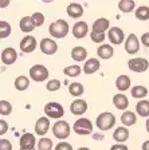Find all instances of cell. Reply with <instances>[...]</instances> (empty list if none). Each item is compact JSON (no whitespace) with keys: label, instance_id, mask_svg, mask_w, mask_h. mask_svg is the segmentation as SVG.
<instances>
[{"label":"cell","instance_id":"b9f144b4","mask_svg":"<svg viewBox=\"0 0 149 150\" xmlns=\"http://www.w3.org/2000/svg\"><path fill=\"white\" fill-rule=\"evenodd\" d=\"M141 43L144 44V47H148L149 48V32H146V34H144L141 36Z\"/></svg>","mask_w":149,"mask_h":150},{"label":"cell","instance_id":"4fadbf2b","mask_svg":"<svg viewBox=\"0 0 149 150\" xmlns=\"http://www.w3.org/2000/svg\"><path fill=\"white\" fill-rule=\"evenodd\" d=\"M16 59H18V54L12 47H7L1 51V62L4 64H12L16 62Z\"/></svg>","mask_w":149,"mask_h":150},{"label":"cell","instance_id":"484cf974","mask_svg":"<svg viewBox=\"0 0 149 150\" xmlns=\"http://www.w3.org/2000/svg\"><path fill=\"white\" fill-rule=\"evenodd\" d=\"M136 111L140 117H144V118L149 117V100H145V99L140 100L136 105Z\"/></svg>","mask_w":149,"mask_h":150},{"label":"cell","instance_id":"9a60e30c","mask_svg":"<svg viewBox=\"0 0 149 150\" xmlns=\"http://www.w3.org/2000/svg\"><path fill=\"white\" fill-rule=\"evenodd\" d=\"M50 129V121L47 117H41L35 123V133L38 135H44Z\"/></svg>","mask_w":149,"mask_h":150},{"label":"cell","instance_id":"d590c367","mask_svg":"<svg viewBox=\"0 0 149 150\" xmlns=\"http://www.w3.org/2000/svg\"><path fill=\"white\" fill-rule=\"evenodd\" d=\"M53 149V141L48 138H41L38 142V150H51Z\"/></svg>","mask_w":149,"mask_h":150},{"label":"cell","instance_id":"ee69618b","mask_svg":"<svg viewBox=\"0 0 149 150\" xmlns=\"http://www.w3.org/2000/svg\"><path fill=\"white\" fill-rule=\"evenodd\" d=\"M110 150H128V146L124 144H115L110 147Z\"/></svg>","mask_w":149,"mask_h":150},{"label":"cell","instance_id":"30bf717a","mask_svg":"<svg viewBox=\"0 0 149 150\" xmlns=\"http://www.w3.org/2000/svg\"><path fill=\"white\" fill-rule=\"evenodd\" d=\"M19 47H20V50L26 54L32 52V51L36 48V39H35L34 36H31V35H27V36H24L22 39Z\"/></svg>","mask_w":149,"mask_h":150},{"label":"cell","instance_id":"603a6c76","mask_svg":"<svg viewBox=\"0 0 149 150\" xmlns=\"http://www.w3.org/2000/svg\"><path fill=\"white\" fill-rule=\"evenodd\" d=\"M19 25H20V30H22L23 32H31L32 30L36 27V25H35V22L32 20L31 16H24V18H22Z\"/></svg>","mask_w":149,"mask_h":150},{"label":"cell","instance_id":"d4e9b609","mask_svg":"<svg viewBox=\"0 0 149 150\" xmlns=\"http://www.w3.org/2000/svg\"><path fill=\"white\" fill-rule=\"evenodd\" d=\"M113 138H114V141H117L118 144H122L129 138V130L126 127H117L114 134H113Z\"/></svg>","mask_w":149,"mask_h":150},{"label":"cell","instance_id":"52a82bcc","mask_svg":"<svg viewBox=\"0 0 149 150\" xmlns=\"http://www.w3.org/2000/svg\"><path fill=\"white\" fill-rule=\"evenodd\" d=\"M129 70L133 72H145L149 67V62L144 58H134L128 62Z\"/></svg>","mask_w":149,"mask_h":150},{"label":"cell","instance_id":"1f68e13d","mask_svg":"<svg viewBox=\"0 0 149 150\" xmlns=\"http://www.w3.org/2000/svg\"><path fill=\"white\" fill-rule=\"evenodd\" d=\"M136 18L138 20H148L149 19V7L146 6H141L136 9V12H134Z\"/></svg>","mask_w":149,"mask_h":150},{"label":"cell","instance_id":"44dd1931","mask_svg":"<svg viewBox=\"0 0 149 150\" xmlns=\"http://www.w3.org/2000/svg\"><path fill=\"white\" fill-rule=\"evenodd\" d=\"M97 54L101 59H110L114 54V50H113V47L110 44H102V46L98 47V50H97Z\"/></svg>","mask_w":149,"mask_h":150},{"label":"cell","instance_id":"2e32d148","mask_svg":"<svg viewBox=\"0 0 149 150\" xmlns=\"http://www.w3.org/2000/svg\"><path fill=\"white\" fill-rule=\"evenodd\" d=\"M99 66H101V63H99L98 59H96V58H90V59H87L86 63L83 64V72L87 74V75H91V74H94V72L98 71Z\"/></svg>","mask_w":149,"mask_h":150},{"label":"cell","instance_id":"ba28073f","mask_svg":"<svg viewBox=\"0 0 149 150\" xmlns=\"http://www.w3.org/2000/svg\"><path fill=\"white\" fill-rule=\"evenodd\" d=\"M41 51L46 55H54V54L58 51V44L55 40L53 39H48V38H44L41 42Z\"/></svg>","mask_w":149,"mask_h":150},{"label":"cell","instance_id":"83f0119b","mask_svg":"<svg viewBox=\"0 0 149 150\" xmlns=\"http://www.w3.org/2000/svg\"><path fill=\"white\" fill-rule=\"evenodd\" d=\"M137 121V117L134 112L132 111H124V114L121 115V122L124 123V126H133Z\"/></svg>","mask_w":149,"mask_h":150},{"label":"cell","instance_id":"5bb4252c","mask_svg":"<svg viewBox=\"0 0 149 150\" xmlns=\"http://www.w3.org/2000/svg\"><path fill=\"white\" fill-rule=\"evenodd\" d=\"M89 32V25L86 22H77L73 27V35H74L77 39H82L85 38Z\"/></svg>","mask_w":149,"mask_h":150},{"label":"cell","instance_id":"7dc6e473","mask_svg":"<svg viewBox=\"0 0 149 150\" xmlns=\"http://www.w3.org/2000/svg\"><path fill=\"white\" fill-rule=\"evenodd\" d=\"M4 6H8V1H6V3H4V1H1V7H4Z\"/></svg>","mask_w":149,"mask_h":150},{"label":"cell","instance_id":"836d02e7","mask_svg":"<svg viewBox=\"0 0 149 150\" xmlns=\"http://www.w3.org/2000/svg\"><path fill=\"white\" fill-rule=\"evenodd\" d=\"M9 34H11V25L7 22L1 20V22H0V38H1V39H6V38L9 36Z\"/></svg>","mask_w":149,"mask_h":150},{"label":"cell","instance_id":"d6a6232c","mask_svg":"<svg viewBox=\"0 0 149 150\" xmlns=\"http://www.w3.org/2000/svg\"><path fill=\"white\" fill-rule=\"evenodd\" d=\"M63 74L66 76H78V75L81 74V67L78 64H74V66H68L63 70Z\"/></svg>","mask_w":149,"mask_h":150},{"label":"cell","instance_id":"7a4b0ae2","mask_svg":"<svg viewBox=\"0 0 149 150\" xmlns=\"http://www.w3.org/2000/svg\"><path fill=\"white\" fill-rule=\"evenodd\" d=\"M114 123H115L114 114H112V112H109V111L101 112L97 117V121H96V125L99 130H110L114 126Z\"/></svg>","mask_w":149,"mask_h":150},{"label":"cell","instance_id":"f6af8a7d","mask_svg":"<svg viewBox=\"0 0 149 150\" xmlns=\"http://www.w3.org/2000/svg\"><path fill=\"white\" fill-rule=\"evenodd\" d=\"M143 150H149V141H145L143 144Z\"/></svg>","mask_w":149,"mask_h":150},{"label":"cell","instance_id":"5b68a950","mask_svg":"<svg viewBox=\"0 0 149 150\" xmlns=\"http://www.w3.org/2000/svg\"><path fill=\"white\" fill-rule=\"evenodd\" d=\"M53 134L58 139H66L70 135V125L66 121H56L53 126Z\"/></svg>","mask_w":149,"mask_h":150},{"label":"cell","instance_id":"e575fe53","mask_svg":"<svg viewBox=\"0 0 149 150\" xmlns=\"http://www.w3.org/2000/svg\"><path fill=\"white\" fill-rule=\"evenodd\" d=\"M11 112H12L11 103L7 102V100H0V114L3 117H6V115H9Z\"/></svg>","mask_w":149,"mask_h":150},{"label":"cell","instance_id":"ab89813d","mask_svg":"<svg viewBox=\"0 0 149 150\" xmlns=\"http://www.w3.org/2000/svg\"><path fill=\"white\" fill-rule=\"evenodd\" d=\"M0 150H12V145L8 139H4L1 138L0 139Z\"/></svg>","mask_w":149,"mask_h":150},{"label":"cell","instance_id":"ac0fdd59","mask_svg":"<svg viewBox=\"0 0 149 150\" xmlns=\"http://www.w3.org/2000/svg\"><path fill=\"white\" fill-rule=\"evenodd\" d=\"M110 27V22L105 18H99L93 23V31L98 32V34H105L106 30H109Z\"/></svg>","mask_w":149,"mask_h":150},{"label":"cell","instance_id":"f1b7e54d","mask_svg":"<svg viewBox=\"0 0 149 150\" xmlns=\"http://www.w3.org/2000/svg\"><path fill=\"white\" fill-rule=\"evenodd\" d=\"M28 86H30V79L27 78V76H24V75H20V76H18V78L15 79V88L19 91H24L28 88Z\"/></svg>","mask_w":149,"mask_h":150},{"label":"cell","instance_id":"bcb514c9","mask_svg":"<svg viewBox=\"0 0 149 150\" xmlns=\"http://www.w3.org/2000/svg\"><path fill=\"white\" fill-rule=\"evenodd\" d=\"M145 127H146V131L149 133V118L146 119V125H145Z\"/></svg>","mask_w":149,"mask_h":150},{"label":"cell","instance_id":"74e56055","mask_svg":"<svg viewBox=\"0 0 149 150\" xmlns=\"http://www.w3.org/2000/svg\"><path fill=\"white\" fill-rule=\"evenodd\" d=\"M32 20L35 22V25L36 27H41V25H43V23H44V15L42 12H35V13H32Z\"/></svg>","mask_w":149,"mask_h":150},{"label":"cell","instance_id":"60d3db41","mask_svg":"<svg viewBox=\"0 0 149 150\" xmlns=\"http://www.w3.org/2000/svg\"><path fill=\"white\" fill-rule=\"evenodd\" d=\"M55 150H73V146L70 144H67V142H59L58 145L55 146Z\"/></svg>","mask_w":149,"mask_h":150},{"label":"cell","instance_id":"8992f818","mask_svg":"<svg viewBox=\"0 0 149 150\" xmlns=\"http://www.w3.org/2000/svg\"><path fill=\"white\" fill-rule=\"evenodd\" d=\"M30 78L35 82H44L48 78V70L43 64H35L30 69Z\"/></svg>","mask_w":149,"mask_h":150},{"label":"cell","instance_id":"e0dca14e","mask_svg":"<svg viewBox=\"0 0 149 150\" xmlns=\"http://www.w3.org/2000/svg\"><path fill=\"white\" fill-rule=\"evenodd\" d=\"M35 135L31 133H26L20 138V149H35Z\"/></svg>","mask_w":149,"mask_h":150},{"label":"cell","instance_id":"277c9868","mask_svg":"<svg viewBox=\"0 0 149 150\" xmlns=\"http://www.w3.org/2000/svg\"><path fill=\"white\" fill-rule=\"evenodd\" d=\"M44 114H46L47 118L59 119V118H62L63 114H65V109L58 102H48L44 106Z\"/></svg>","mask_w":149,"mask_h":150},{"label":"cell","instance_id":"6da1fadb","mask_svg":"<svg viewBox=\"0 0 149 150\" xmlns=\"http://www.w3.org/2000/svg\"><path fill=\"white\" fill-rule=\"evenodd\" d=\"M68 30H70L68 23L66 22V20H63V19H59V20L53 22L48 27L50 35L53 38H55V39H62V38H65L66 35L68 34Z\"/></svg>","mask_w":149,"mask_h":150},{"label":"cell","instance_id":"7bdbcfd3","mask_svg":"<svg viewBox=\"0 0 149 150\" xmlns=\"http://www.w3.org/2000/svg\"><path fill=\"white\" fill-rule=\"evenodd\" d=\"M0 126H1V129H0V134L4 135V133L8 130V125H7V122L4 121V119H1V121H0Z\"/></svg>","mask_w":149,"mask_h":150},{"label":"cell","instance_id":"4dcf8cb0","mask_svg":"<svg viewBox=\"0 0 149 150\" xmlns=\"http://www.w3.org/2000/svg\"><path fill=\"white\" fill-rule=\"evenodd\" d=\"M68 93L71 94L73 97H81L83 94V86L78 82H74V83H70L68 86Z\"/></svg>","mask_w":149,"mask_h":150},{"label":"cell","instance_id":"4316f807","mask_svg":"<svg viewBox=\"0 0 149 150\" xmlns=\"http://www.w3.org/2000/svg\"><path fill=\"white\" fill-rule=\"evenodd\" d=\"M134 7H136L134 0H121V1H118V8H120L121 12L129 13L134 9Z\"/></svg>","mask_w":149,"mask_h":150},{"label":"cell","instance_id":"cb8c5ba5","mask_svg":"<svg viewBox=\"0 0 149 150\" xmlns=\"http://www.w3.org/2000/svg\"><path fill=\"white\" fill-rule=\"evenodd\" d=\"M115 87L120 91H125L130 87V78L128 75H120L115 79Z\"/></svg>","mask_w":149,"mask_h":150},{"label":"cell","instance_id":"681fc988","mask_svg":"<svg viewBox=\"0 0 149 150\" xmlns=\"http://www.w3.org/2000/svg\"><path fill=\"white\" fill-rule=\"evenodd\" d=\"M20 150H35V149H20Z\"/></svg>","mask_w":149,"mask_h":150},{"label":"cell","instance_id":"7c38bea8","mask_svg":"<svg viewBox=\"0 0 149 150\" xmlns=\"http://www.w3.org/2000/svg\"><path fill=\"white\" fill-rule=\"evenodd\" d=\"M70 111L74 115H82L87 111V103L83 99H75L74 102L70 105Z\"/></svg>","mask_w":149,"mask_h":150},{"label":"cell","instance_id":"8fae6325","mask_svg":"<svg viewBox=\"0 0 149 150\" xmlns=\"http://www.w3.org/2000/svg\"><path fill=\"white\" fill-rule=\"evenodd\" d=\"M109 40L112 42L113 44H121L122 42H124V31H122L120 27H112L110 30H109Z\"/></svg>","mask_w":149,"mask_h":150},{"label":"cell","instance_id":"9c48e42d","mask_svg":"<svg viewBox=\"0 0 149 150\" xmlns=\"http://www.w3.org/2000/svg\"><path fill=\"white\" fill-rule=\"evenodd\" d=\"M140 50V42L137 39V36L134 34H130L126 38V42H125V51L128 54H136Z\"/></svg>","mask_w":149,"mask_h":150},{"label":"cell","instance_id":"f546056e","mask_svg":"<svg viewBox=\"0 0 149 150\" xmlns=\"http://www.w3.org/2000/svg\"><path fill=\"white\" fill-rule=\"evenodd\" d=\"M130 93H132V97H133V98L141 99V98H144L145 95H148V88H146L145 86L137 84V86H134V87L132 88Z\"/></svg>","mask_w":149,"mask_h":150},{"label":"cell","instance_id":"f35d334b","mask_svg":"<svg viewBox=\"0 0 149 150\" xmlns=\"http://www.w3.org/2000/svg\"><path fill=\"white\" fill-rule=\"evenodd\" d=\"M90 36H91V40L96 42V43H101V42L105 40V34H98V32L91 31Z\"/></svg>","mask_w":149,"mask_h":150},{"label":"cell","instance_id":"7402d4cb","mask_svg":"<svg viewBox=\"0 0 149 150\" xmlns=\"http://www.w3.org/2000/svg\"><path fill=\"white\" fill-rule=\"evenodd\" d=\"M86 56H87V51L85 47L78 46V47H74L71 50V58L75 62H83V60L86 59Z\"/></svg>","mask_w":149,"mask_h":150},{"label":"cell","instance_id":"8d00e7d4","mask_svg":"<svg viewBox=\"0 0 149 150\" xmlns=\"http://www.w3.org/2000/svg\"><path fill=\"white\" fill-rule=\"evenodd\" d=\"M61 82L58 81V79H51V81H48V83L46 84V88H47V91H58L59 88H61Z\"/></svg>","mask_w":149,"mask_h":150},{"label":"cell","instance_id":"ffe728a7","mask_svg":"<svg viewBox=\"0 0 149 150\" xmlns=\"http://www.w3.org/2000/svg\"><path fill=\"white\" fill-rule=\"evenodd\" d=\"M113 103H114V106L118 110H125L129 106V99H128L126 95H124V94H115L114 97H113Z\"/></svg>","mask_w":149,"mask_h":150},{"label":"cell","instance_id":"3957f363","mask_svg":"<svg viewBox=\"0 0 149 150\" xmlns=\"http://www.w3.org/2000/svg\"><path fill=\"white\" fill-rule=\"evenodd\" d=\"M73 130L77 133L78 135H87L93 133V123L90 119L87 118H79L75 121L73 125Z\"/></svg>","mask_w":149,"mask_h":150},{"label":"cell","instance_id":"d6986e66","mask_svg":"<svg viewBox=\"0 0 149 150\" xmlns=\"http://www.w3.org/2000/svg\"><path fill=\"white\" fill-rule=\"evenodd\" d=\"M67 15L73 19H78L83 15V7L78 3H71L67 6Z\"/></svg>","mask_w":149,"mask_h":150},{"label":"cell","instance_id":"c3c4849f","mask_svg":"<svg viewBox=\"0 0 149 150\" xmlns=\"http://www.w3.org/2000/svg\"><path fill=\"white\" fill-rule=\"evenodd\" d=\"M78 150H90V149H87V147H79Z\"/></svg>","mask_w":149,"mask_h":150}]
</instances>
